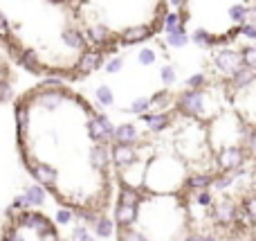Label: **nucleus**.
Instances as JSON below:
<instances>
[{"label":"nucleus","mask_w":256,"mask_h":241,"mask_svg":"<svg viewBox=\"0 0 256 241\" xmlns=\"http://www.w3.org/2000/svg\"><path fill=\"white\" fill-rule=\"evenodd\" d=\"M16 135L38 187L88 221L104 219L112 196V131L84 95L56 81L30 88L16 99Z\"/></svg>","instance_id":"f257e3e1"},{"label":"nucleus","mask_w":256,"mask_h":241,"mask_svg":"<svg viewBox=\"0 0 256 241\" xmlns=\"http://www.w3.org/2000/svg\"><path fill=\"white\" fill-rule=\"evenodd\" d=\"M0 43L36 77L76 79L94 57L68 0H0Z\"/></svg>","instance_id":"f03ea898"},{"label":"nucleus","mask_w":256,"mask_h":241,"mask_svg":"<svg viewBox=\"0 0 256 241\" xmlns=\"http://www.w3.org/2000/svg\"><path fill=\"white\" fill-rule=\"evenodd\" d=\"M94 57H108L160 34L168 0H68Z\"/></svg>","instance_id":"7ed1b4c3"},{"label":"nucleus","mask_w":256,"mask_h":241,"mask_svg":"<svg viewBox=\"0 0 256 241\" xmlns=\"http://www.w3.org/2000/svg\"><path fill=\"white\" fill-rule=\"evenodd\" d=\"M250 23V0H180V25L194 43H232Z\"/></svg>","instance_id":"20e7f679"},{"label":"nucleus","mask_w":256,"mask_h":241,"mask_svg":"<svg viewBox=\"0 0 256 241\" xmlns=\"http://www.w3.org/2000/svg\"><path fill=\"white\" fill-rule=\"evenodd\" d=\"M12 61H14L12 54L0 43V102H7V99L12 97L14 84H16V72H14Z\"/></svg>","instance_id":"39448f33"},{"label":"nucleus","mask_w":256,"mask_h":241,"mask_svg":"<svg viewBox=\"0 0 256 241\" xmlns=\"http://www.w3.org/2000/svg\"><path fill=\"white\" fill-rule=\"evenodd\" d=\"M243 214H245V219H248L250 223L256 225V196H252V198H248V201H245Z\"/></svg>","instance_id":"423d86ee"},{"label":"nucleus","mask_w":256,"mask_h":241,"mask_svg":"<svg viewBox=\"0 0 256 241\" xmlns=\"http://www.w3.org/2000/svg\"><path fill=\"white\" fill-rule=\"evenodd\" d=\"M200 241H216V237H212V234H202Z\"/></svg>","instance_id":"0eeeda50"}]
</instances>
